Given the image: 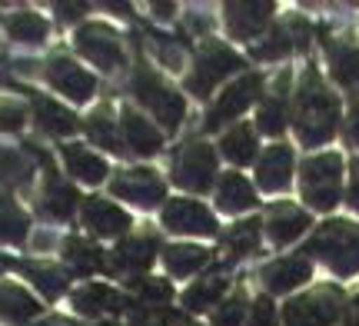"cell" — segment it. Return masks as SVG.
Returning a JSON list of instances; mask_svg holds the SVG:
<instances>
[{
  "label": "cell",
  "mask_w": 359,
  "mask_h": 326,
  "mask_svg": "<svg viewBox=\"0 0 359 326\" xmlns=\"http://www.w3.org/2000/svg\"><path fill=\"white\" fill-rule=\"evenodd\" d=\"M293 127L303 147L330 144L339 130V100L323 83L316 67H306V74L299 77L293 97Z\"/></svg>",
  "instance_id": "obj_1"
},
{
  "label": "cell",
  "mask_w": 359,
  "mask_h": 326,
  "mask_svg": "<svg viewBox=\"0 0 359 326\" xmlns=\"http://www.w3.org/2000/svg\"><path fill=\"white\" fill-rule=\"evenodd\" d=\"M309 257H320L336 276L359 273V223L330 220L306 243Z\"/></svg>",
  "instance_id": "obj_2"
},
{
  "label": "cell",
  "mask_w": 359,
  "mask_h": 326,
  "mask_svg": "<svg viewBox=\"0 0 359 326\" xmlns=\"http://www.w3.org/2000/svg\"><path fill=\"white\" fill-rule=\"evenodd\" d=\"M130 93L137 97V104L147 107V110L163 123V130L167 133L180 130V123H183V117H187V100H183V93H177L173 87L163 83V77L156 74L154 67L140 64L137 70H133Z\"/></svg>",
  "instance_id": "obj_3"
},
{
  "label": "cell",
  "mask_w": 359,
  "mask_h": 326,
  "mask_svg": "<svg viewBox=\"0 0 359 326\" xmlns=\"http://www.w3.org/2000/svg\"><path fill=\"white\" fill-rule=\"evenodd\" d=\"M299 190L313 210H333L343 193V157L339 154H313L299 167Z\"/></svg>",
  "instance_id": "obj_4"
},
{
  "label": "cell",
  "mask_w": 359,
  "mask_h": 326,
  "mask_svg": "<svg viewBox=\"0 0 359 326\" xmlns=\"http://www.w3.org/2000/svg\"><path fill=\"white\" fill-rule=\"evenodd\" d=\"M236 70H243V57L240 53H233L226 43H219V40H206L203 47L196 50V60H193V70L190 77H187V90L193 97H200L206 100V93L213 90L217 83L236 74Z\"/></svg>",
  "instance_id": "obj_5"
},
{
  "label": "cell",
  "mask_w": 359,
  "mask_h": 326,
  "mask_svg": "<svg viewBox=\"0 0 359 326\" xmlns=\"http://www.w3.org/2000/svg\"><path fill=\"white\" fill-rule=\"evenodd\" d=\"M343 290L339 287H320L296 297L283 306V326H336L343 316Z\"/></svg>",
  "instance_id": "obj_6"
},
{
  "label": "cell",
  "mask_w": 359,
  "mask_h": 326,
  "mask_svg": "<svg viewBox=\"0 0 359 326\" xmlns=\"http://www.w3.org/2000/svg\"><path fill=\"white\" fill-rule=\"evenodd\" d=\"M24 150L30 154L34 160H40V167L47 170L43 173V196H40V213L47 217V220H70L74 217V210H77L80 196H77V186L74 183H67L57 167H53V160L34 144H24Z\"/></svg>",
  "instance_id": "obj_7"
},
{
  "label": "cell",
  "mask_w": 359,
  "mask_h": 326,
  "mask_svg": "<svg viewBox=\"0 0 359 326\" xmlns=\"http://www.w3.org/2000/svg\"><path fill=\"white\" fill-rule=\"evenodd\" d=\"M173 180L190 193H206L217 180V150L203 140H193L173 157Z\"/></svg>",
  "instance_id": "obj_8"
},
{
  "label": "cell",
  "mask_w": 359,
  "mask_h": 326,
  "mask_svg": "<svg viewBox=\"0 0 359 326\" xmlns=\"http://www.w3.org/2000/svg\"><path fill=\"white\" fill-rule=\"evenodd\" d=\"M74 40H77V50L87 57L90 64L100 67L103 74H114V70H120V67L127 64L123 40L107 24H83Z\"/></svg>",
  "instance_id": "obj_9"
},
{
  "label": "cell",
  "mask_w": 359,
  "mask_h": 326,
  "mask_svg": "<svg viewBox=\"0 0 359 326\" xmlns=\"http://www.w3.org/2000/svg\"><path fill=\"white\" fill-rule=\"evenodd\" d=\"M259 93H263V77L259 74H243L236 83H230L226 90L219 93L217 104L210 107V114L203 120V130H219L223 123L236 120L243 110H250V107L257 104Z\"/></svg>",
  "instance_id": "obj_10"
},
{
  "label": "cell",
  "mask_w": 359,
  "mask_h": 326,
  "mask_svg": "<svg viewBox=\"0 0 359 326\" xmlns=\"http://www.w3.org/2000/svg\"><path fill=\"white\" fill-rule=\"evenodd\" d=\"M110 193L133 203V207L150 210L167 200V183L156 177V170L133 167V170H120L114 180H110Z\"/></svg>",
  "instance_id": "obj_11"
},
{
  "label": "cell",
  "mask_w": 359,
  "mask_h": 326,
  "mask_svg": "<svg viewBox=\"0 0 359 326\" xmlns=\"http://www.w3.org/2000/svg\"><path fill=\"white\" fill-rule=\"evenodd\" d=\"M43 77L50 83L53 90H60L64 97H70L74 104H87L90 97L97 93V77L87 74L77 60H70L67 53H57L47 60V70H43Z\"/></svg>",
  "instance_id": "obj_12"
},
{
  "label": "cell",
  "mask_w": 359,
  "mask_h": 326,
  "mask_svg": "<svg viewBox=\"0 0 359 326\" xmlns=\"http://www.w3.org/2000/svg\"><path fill=\"white\" fill-rule=\"evenodd\" d=\"M163 226L173 233H190V236H217V217L196 203V200H170L163 207Z\"/></svg>",
  "instance_id": "obj_13"
},
{
  "label": "cell",
  "mask_w": 359,
  "mask_h": 326,
  "mask_svg": "<svg viewBox=\"0 0 359 326\" xmlns=\"http://www.w3.org/2000/svg\"><path fill=\"white\" fill-rule=\"evenodd\" d=\"M156 250H160V240H156L154 233L127 236V240H120L116 250L110 253V270H114V273H123V276H140L154 266Z\"/></svg>",
  "instance_id": "obj_14"
},
{
  "label": "cell",
  "mask_w": 359,
  "mask_h": 326,
  "mask_svg": "<svg viewBox=\"0 0 359 326\" xmlns=\"http://www.w3.org/2000/svg\"><path fill=\"white\" fill-rule=\"evenodd\" d=\"M293 147L286 144H276V147H266V154L259 157L257 163V183L263 193H283L290 190L293 183Z\"/></svg>",
  "instance_id": "obj_15"
},
{
  "label": "cell",
  "mask_w": 359,
  "mask_h": 326,
  "mask_svg": "<svg viewBox=\"0 0 359 326\" xmlns=\"http://www.w3.org/2000/svg\"><path fill=\"white\" fill-rule=\"evenodd\" d=\"M120 137H123V150L137 154V157H154L163 150V133L130 107H123V114H120Z\"/></svg>",
  "instance_id": "obj_16"
},
{
  "label": "cell",
  "mask_w": 359,
  "mask_h": 326,
  "mask_svg": "<svg viewBox=\"0 0 359 326\" xmlns=\"http://www.w3.org/2000/svg\"><path fill=\"white\" fill-rule=\"evenodd\" d=\"M286 120H290V70H283L273 90L263 93L259 100V114H257V127L266 137H280L286 130Z\"/></svg>",
  "instance_id": "obj_17"
},
{
  "label": "cell",
  "mask_w": 359,
  "mask_h": 326,
  "mask_svg": "<svg viewBox=\"0 0 359 326\" xmlns=\"http://www.w3.org/2000/svg\"><path fill=\"white\" fill-rule=\"evenodd\" d=\"M309 276H313L309 257H283V260H273L259 270V280L269 293H290V290L303 287Z\"/></svg>",
  "instance_id": "obj_18"
},
{
  "label": "cell",
  "mask_w": 359,
  "mask_h": 326,
  "mask_svg": "<svg viewBox=\"0 0 359 326\" xmlns=\"http://www.w3.org/2000/svg\"><path fill=\"white\" fill-rule=\"evenodd\" d=\"M83 223L90 226V233L97 236H123L133 226L127 210H120L116 203L100 200V196H87L83 200Z\"/></svg>",
  "instance_id": "obj_19"
},
{
  "label": "cell",
  "mask_w": 359,
  "mask_h": 326,
  "mask_svg": "<svg viewBox=\"0 0 359 326\" xmlns=\"http://www.w3.org/2000/svg\"><path fill=\"white\" fill-rule=\"evenodd\" d=\"M263 226H266L269 240H273L276 247H286V243L299 240V236L309 230V213L293 207V203H273Z\"/></svg>",
  "instance_id": "obj_20"
},
{
  "label": "cell",
  "mask_w": 359,
  "mask_h": 326,
  "mask_svg": "<svg viewBox=\"0 0 359 326\" xmlns=\"http://www.w3.org/2000/svg\"><path fill=\"white\" fill-rule=\"evenodd\" d=\"M273 4H226V30L236 40H253L273 20Z\"/></svg>",
  "instance_id": "obj_21"
},
{
  "label": "cell",
  "mask_w": 359,
  "mask_h": 326,
  "mask_svg": "<svg viewBox=\"0 0 359 326\" xmlns=\"http://www.w3.org/2000/svg\"><path fill=\"white\" fill-rule=\"evenodd\" d=\"M30 107H34L37 127L43 133H50V137H70V133L80 127L77 114H74V110H67V107H60L57 100H50V97L34 93V97H30Z\"/></svg>",
  "instance_id": "obj_22"
},
{
  "label": "cell",
  "mask_w": 359,
  "mask_h": 326,
  "mask_svg": "<svg viewBox=\"0 0 359 326\" xmlns=\"http://www.w3.org/2000/svg\"><path fill=\"white\" fill-rule=\"evenodd\" d=\"M74 310L80 316H100V313H120L127 310V300L116 290L103 287V283H87V287L74 290Z\"/></svg>",
  "instance_id": "obj_23"
},
{
  "label": "cell",
  "mask_w": 359,
  "mask_h": 326,
  "mask_svg": "<svg viewBox=\"0 0 359 326\" xmlns=\"http://www.w3.org/2000/svg\"><path fill=\"white\" fill-rule=\"evenodd\" d=\"M60 154H64V163H67V170H70V177L80 183L97 186V183H103L107 173H110V167H107V160H103L100 154H93V150H87V147H80V144H67Z\"/></svg>",
  "instance_id": "obj_24"
},
{
  "label": "cell",
  "mask_w": 359,
  "mask_h": 326,
  "mask_svg": "<svg viewBox=\"0 0 359 326\" xmlns=\"http://www.w3.org/2000/svg\"><path fill=\"white\" fill-rule=\"evenodd\" d=\"M326 60L339 87H359V47L353 40H326Z\"/></svg>",
  "instance_id": "obj_25"
},
{
  "label": "cell",
  "mask_w": 359,
  "mask_h": 326,
  "mask_svg": "<svg viewBox=\"0 0 359 326\" xmlns=\"http://www.w3.org/2000/svg\"><path fill=\"white\" fill-rule=\"evenodd\" d=\"M0 266H7V270H17V273H24L27 280H34V287L47 297V300H57V297H64L67 293V276L50 266V263H20V260H4L0 257Z\"/></svg>",
  "instance_id": "obj_26"
},
{
  "label": "cell",
  "mask_w": 359,
  "mask_h": 326,
  "mask_svg": "<svg viewBox=\"0 0 359 326\" xmlns=\"http://www.w3.org/2000/svg\"><path fill=\"white\" fill-rule=\"evenodd\" d=\"M259 233H263V223L259 217H250V220L233 223L230 230L223 233V253H226V263H236L257 253L259 250Z\"/></svg>",
  "instance_id": "obj_27"
},
{
  "label": "cell",
  "mask_w": 359,
  "mask_h": 326,
  "mask_svg": "<svg viewBox=\"0 0 359 326\" xmlns=\"http://www.w3.org/2000/svg\"><path fill=\"white\" fill-rule=\"evenodd\" d=\"M217 207L223 213H243L257 207V190L240 173H223L217 183Z\"/></svg>",
  "instance_id": "obj_28"
},
{
  "label": "cell",
  "mask_w": 359,
  "mask_h": 326,
  "mask_svg": "<svg viewBox=\"0 0 359 326\" xmlns=\"http://www.w3.org/2000/svg\"><path fill=\"white\" fill-rule=\"evenodd\" d=\"M40 313V303L17 283H0V320L4 323H27Z\"/></svg>",
  "instance_id": "obj_29"
},
{
  "label": "cell",
  "mask_w": 359,
  "mask_h": 326,
  "mask_svg": "<svg viewBox=\"0 0 359 326\" xmlns=\"http://www.w3.org/2000/svg\"><path fill=\"white\" fill-rule=\"evenodd\" d=\"M64 263L77 276H90L103 270V250L97 243H90L83 236H67L64 240Z\"/></svg>",
  "instance_id": "obj_30"
},
{
  "label": "cell",
  "mask_w": 359,
  "mask_h": 326,
  "mask_svg": "<svg viewBox=\"0 0 359 326\" xmlns=\"http://www.w3.org/2000/svg\"><path fill=\"white\" fill-rule=\"evenodd\" d=\"M163 263L173 276H190L210 263V250L196 247V243H170L163 247Z\"/></svg>",
  "instance_id": "obj_31"
},
{
  "label": "cell",
  "mask_w": 359,
  "mask_h": 326,
  "mask_svg": "<svg viewBox=\"0 0 359 326\" xmlns=\"http://www.w3.org/2000/svg\"><path fill=\"white\" fill-rule=\"evenodd\" d=\"M219 150H223V157L236 163V167H246V163H253L257 160V133L253 127H246V123H236L233 130L223 133V140H219Z\"/></svg>",
  "instance_id": "obj_32"
},
{
  "label": "cell",
  "mask_w": 359,
  "mask_h": 326,
  "mask_svg": "<svg viewBox=\"0 0 359 326\" xmlns=\"http://www.w3.org/2000/svg\"><path fill=\"white\" fill-rule=\"evenodd\" d=\"M83 130L97 147L110 150V154H123V137H120V127L116 120H110V110H93L87 120H83Z\"/></svg>",
  "instance_id": "obj_33"
},
{
  "label": "cell",
  "mask_w": 359,
  "mask_h": 326,
  "mask_svg": "<svg viewBox=\"0 0 359 326\" xmlns=\"http://www.w3.org/2000/svg\"><path fill=\"white\" fill-rule=\"evenodd\" d=\"M30 233V217L13 203V196L0 193V243H24Z\"/></svg>",
  "instance_id": "obj_34"
},
{
  "label": "cell",
  "mask_w": 359,
  "mask_h": 326,
  "mask_svg": "<svg viewBox=\"0 0 359 326\" xmlns=\"http://www.w3.org/2000/svg\"><path fill=\"white\" fill-rule=\"evenodd\" d=\"M30 173H34V163H30V154H20V150H0V186L7 190H17V186H27L30 183Z\"/></svg>",
  "instance_id": "obj_35"
},
{
  "label": "cell",
  "mask_w": 359,
  "mask_h": 326,
  "mask_svg": "<svg viewBox=\"0 0 359 326\" xmlns=\"http://www.w3.org/2000/svg\"><path fill=\"white\" fill-rule=\"evenodd\" d=\"M223 293H226V280L223 276H203V280H196L187 293H183V306L190 310V313H200L206 306H217L223 300Z\"/></svg>",
  "instance_id": "obj_36"
},
{
  "label": "cell",
  "mask_w": 359,
  "mask_h": 326,
  "mask_svg": "<svg viewBox=\"0 0 359 326\" xmlns=\"http://www.w3.org/2000/svg\"><path fill=\"white\" fill-rule=\"evenodd\" d=\"M293 50H296L293 27L276 24V27H269V34L253 47V57L257 60H283V57H290Z\"/></svg>",
  "instance_id": "obj_37"
},
{
  "label": "cell",
  "mask_w": 359,
  "mask_h": 326,
  "mask_svg": "<svg viewBox=\"0 0 359 326\" xmlns=\"http://www.w3.org/2000/svg\"><path fill=\"white\" fill-rule=\"evenodd\" d=\"M47 30H50L47 20L34 11H17V13H11V20H7V34H11V40H17V43H40V40H47Z\"/></svg>",
  "instance_id": "obj_38"
},
{
  "label": "cell",
  "mask_w": 359,
  "mask_h": 326,
  "mask_svg": "<svg viewBox=\"0 0 359 326\" xmlns=\"http://www.w3.org/2000/svg\"><path fill=\"white\" fill-rule=\"evenodd\" d=\"M130 287H133V303H140V306H150V310H163L170 300H173V287H170L167 280H154V276H140V280H130Z\"/></svg>",
  "instance_id": "obj_39"
},
{
  "label": "cell",
  "mask_w": 359,
  "mask_h": 326,
  "mask_svg": "<svg viewBox=\"0 0 359 326\" xmlns=\"http://www.w3.org/2000/svg\"><path fill=\"white\" fill-rule=\"evenodd\" d=\"M246 313H250V306H246V293L243 290H236L233 297H226V300L213 310V326H243Z\"/></svg>",
  "instance_id": "obj_40"
},
{
  "label": "cell",
  "mask_w": 359,
  "mask_h": 326,
  "mask_svg": "<svg viewBox=\"0 0 359 326\" xmlns=\"http://www.w3.org/2000/svg\"><path fill=\"white\" fill-rule=\"evenodd\" d=\"M150 47L156 50V57H160V64H163V67L180 70V57H183V50H187L190 43H187V40L163 37V34H154V37H150Z\"/></svg>",
  "instance_id": "obj_41"
},
{
  "label": "cell",
  "mask_w": 359,
  "mask_h": 326,
  "mask_svg": "<svg viewBox=\"0 0 359 326\" xmlns=\"http://www.w3.org/2000/svg\"><path fill=\"white\" fill-rule=\"evenodd\" d=\"M243 326H280V316H276V306L269 297H257L250 313H246V323Z\"/></svg>",
  "instance_id": "obj_42"
},
{
  "label": "cell",
  "mask_w": 359,
  "mask_h": 326,
  "mask_svg": "<svg viewBox=\"0 0 359 326\" xmlns=\"http://www.w3.org/2000/svg\"><path fill=\"white\" fill-rule=\"evenodd\" d=\"M27 110L13 100H0V133H17L24 127Z\"/></svg>",
  "instance_id": "obj_43"
},
{
  "label": "cell",
  "mask_w": 359,
  "mask_h": 326,
  "mask_svg": "<svg viewBox=\"0 0 359 326\" xmlns=\"http://www.w3.org/2000/svg\"><path fill=\"white\" fill-rule=\"evenodd\" d=\"M349 207L359 213V157L349 163Z\"/></svg>",
  "instance_id": "obj_44"
},
{
  "label": "cell",
  "mask_w": 359,
  "mask_h": 326,
  "mask_svg": "<svg viewBox=\"0 0 359 326\" xmlns=\"http://www.w3.org/2000/svg\"><path fill=\"white\" fill-rule=\"evenodd\" d=\"M57 13H60L64 24H74V20H80L87 13V4H57Z\"/></svg>",
  "instance_id": "obj_45"
},
{
  "label": "cell",
  "mask_w": 359,
  "mask_h": 326,
  "mask_svg": "<svg viewBox=\"0 0 359 326\" xmlns=\"http://www.w3.org/2000/svg\"><path fill=\"white\" fill-rule=\"evenodd\" d=\"M346 140L353 147H359V100L349 107V120H346Z\"/></svg>",
  "instance_id": "obj_46"
},
{
  "label": "cell",
  "mask_w": 359,
  "mask_h": 326,
  "mask_svg": "<svg viewBox=\"0 0 359 326\" xmlns=\"http://www.w3.org/2000/svg\"><path fill=\"white\" fill-rule=\"evenodd\" d=\"M346 326H359V293L349 300V306H346V320H343Z\"/></svg>",
  "instance_id": "obj_47"
},
{
  "label": "cell",
  "mask_w": 359,
  "mask_h": 326,
  "mask_svg": "<svg viewBox=\"0 0 359 326\" xmlns=\"http://www.w3.org/2000/svg\"><path fill=\"white\" fill-rule=\"evenodd\" d=\"M150 11H154L160 20H170V17L177 13V7H173V4H150Z\"/></svg>",
  "instance_id": "obj_48"
},
{
  "label": "cell",
  "mask_w": 359,
  "mask_h": 326,
  "mask_svg": "<svg viewBox=\"0 0 359 326\" xmlns=\"http://www.w3.org/2000/svg\"><path fill=\"white\" fill-rule=\"evenodd\" d=\"M170 326H200V323H193L190 316H183V313H173V310H170Z\"/></svg>",
  "instance_id": "obj_49"
},
{
  "label": "cell",
  "mask_w": 359,
  "mask_h": 326,
  "mask_svg": "<svg viewBox=\"0 0 359 326\" xmlns=\"http://www.w3.org/2000/svg\"><path fill=\"white\" fill-rule=\"evenodd\" d=\"M107 7H110V11H116L120 17H130V13H133V7H130V4H107Z\"/></svg>",
  "instance_id": "obj_50"
},
{
  "label": "cell",
  "mask_w": 359,
  "mask_h": 326,
  "mask_svg": "<svg viewBox=\"0 0 359 326\" xmlns=\"http://www.w3.org/2000/svg\"><path fill=\"white\" fill-rule=\"evenodd\" d=\"M37 326H77V323H70V320H60V316H53V320H43V323Z\"/></svg>",
  "instance_id": "obj_51"
},
{
  "label": "cell",
  "mask_w": 359,
  "mask_h": 326,
  "mask_svg": "<svg viewBox=\"0 0 359 326\" xmlns=\"http://www.w3.org/2000/svg\"><path fill=\"white\" fill-rule=\"evenodd\" d=\"M97 326H120V323H116V320H100Z\"/></svg>",
  "instance_id": "obj_52"
}]
</instances>
